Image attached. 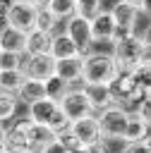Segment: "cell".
Here are the masks:
<instances>
[{"mask_svg":"<svg viewBox=\"0 0 151 153\" xmlns=\"http://www.w3.org/2000/svg\"><path fill=\"white\" fill-rule=\"evenodd\" d=\"M115 72H117V65L110 53H96V50L84 53L81 84H108Z\"/></svg>","mask_w":151,"mask_h":153,"instance_id":"obj_1","label":"cell"},{"mask_svg":"<svg viewBox=\"0 0 151 153\" xmlns=\"http://www.w3.org/2000/svg\"><path fill=\"white\" fill-rule=\"evenodd\" d=\"M93 115H96L101 136H122L129 110H127L125 105H120V103H110L108 108H103V110H98V112H93Z\"/></svg>","mask_w":151,"mask_h":153,"instance_id":"obj_2","label":"cell"},{"mask_svg":"<svg viewBox=\"0 0 151 153\" xmlns=\"http://www.w3.org/2000/svg\"><path fill=\"white\" fill-rule=\"evenodd\" d=\"M58 105H60V110L65 112V117H67L70 122H72V120H79V117H84V115H93V110H91V105H89L81 86H70V88L65 91V96L58 100Z\"/></svg>","mask_w":151,"mask_h":153,"instance_id":"obj_3","label":"cell"},{"mask_svg":"<svg viewBox=\"0 0 151 153\" xmlns=\"http://www.w3.org/2000/svg\"><path fill=\"white\" fill-rule=\"evenodd\" d=\"M139 50H141V43L134 41L132 36H125V38L113 41V60H115L117 67L134 69L139 65Z\"/></svg>","mask_w":151,"mask_h":153,"instance_id":"obj_4","label":"cell"},{"mask_svg":"<svg viewBox=\"0 0 151 153\" xmlns=\"http://www.w3.org/2000/svg\"><path fill=\"white\" fill-rule=\"evenodd\" d=\"M7 26H14L19 31H31L34 29V22H36V7L34 5H22V2H7V10H5V19H2Z\"/></svg>","mask_w":151,"mask_h":153,"instance_id":"obj_5","label":"cell"},{"mask_svg":"<svg viewBox=\"0 0 151 153\" xmlns=\"http://www.w3.org/2000/svg\"><path fill=\"white\" fill-rule=\"evenodd\" d=\"M62 31L79 45L81 55L89 53V48H91V29H89V19L86 17H81V14L74 12L72 17H67L62 22Z\"/></svg>","mask_w":151,"mask_h":153,"instance_id":"obj_6","label":"cell"},{"mask_svg":"<svg viewBox=\"0 0 151 153\" xmlns=\"http://www.w3.org/2000/svg\"><path fill=\"white\" fill-rule=\"evenodd\" d=\"M24 74L38 81H46L55 74V57L50 53H41V55H24V65H22Z\"/></svg>","mask_w":151,"mask_h":153,"instance_id":"obj_7","label":"cell"},{"mask_svg":"<svg viewBox=\"0 0 151 153\" xmlns=\"http://www.w3.org/2000/svg\"><path fill=\"white\" fill-rule=\"evenodd\" d=\"M70 131L79 139L81 146H91L101 139V129H98V122H96V115H84L79 120H72L70 122Z\"/></svg>","mask_w":151,"mask_h":153,"instance_id":"obj_8","label":"cell"},{"mask_svg":"<svg viewBox=\"0 0 151 153\" xmlns=\"http://www.w3.org/2000/svg\"><path fill=\"white\" fill-rule=\"evenodd\" d=\"M81 65H84V55L60 57V60H55V76H60L70 86H77V84H81Z\"/></svg>","mask_w":151,"mask_h":153,"instance_id":"obj_9","label":"cell"},{"mask_svg":"<svg viewBox=\"0 0 151 153\" xmlns=\"http://www.w3.org/2000/svg\"><path fill=\"white\" fill-rule=\"evenodd\" d=\"M127 33L139 43H151V10L137 7V12L127 26Z\"/></svg>","mask_w":151,"mask_h":153,"instance_id":"obj_10","label":"cell"},{"mask_svg":"<svg viewBox=\"0 0 151 153\" xmlns=\"http://www.w3.org/2000/svg\"><path fill=\"white\" fill-rule=\"evenodd\" d=\"M89 29H91V43H93V41H113L115 22H113L110 12L103 7L98 14H93V17L89 19Z\"/></svg>","mask_w":151,"mask_h":153,"instance_id":"obj_11","label":"cell"},{"mask_svg":"<svg viewBox=\"0 0 151 153\" xmlns=\"http://www.w3.org/2000/svg\"><path fill=\"white\" fill-rule=\"evenodd\" d=\"M81 91H84V96H86V100H89L93 112H98V110L108 108L110 103H115L108 84H81Z\"/></svg>","mask_w":151,"mask_h":153,"instance_id":"obj_12","label":"cell"},{"mask_svg":"<svg viewBox=\"0 0 151 153\" xmlns=\"http://www.w3.org/2000/svg\"><path fill=\"white\" fill-rule=\"evenodd\" d=\"M50 55H53L55 60H60V57H74V55H81V50H79V45H77L62 29H58V31L50 36Z\"/></svg>","mask_w":151,"mask_h":153,"instance_id":"obj_13","label":"cell"},{"mask_svg":"<svg viewBox=\"0 0 151 153\" xmlns=\"http://www.w3.org/2000/svg\"><path fill=\"white\" fill-rule=\"evenodd\" d=\"M24 134H26V141H29V148L34 153H38L48 141L55 139V131H50L46 124H36L26 117V127H24Z\"/></svg>","mask_w":151,"mask_h":153,"instance_id":"obj_14","label":"cell"},{"mask_svg":"<svg viewBox=\"0 0 151 153\" xmlns=\"http://www.w3.org/2000/svg\"><path fill=\"white\" fill-rule=\"evenodd\" d=\"M50 36L41 29H31L24 33V55H41V53H50Z\"/></svg>","mask_w":151,"mask_h":153,"instance_id":"obj_15","label":"cell"},{"mask_svg":"<svg viewBox=\"0 0 151 153\" xmlns=\"http://www.w3.org/2000/svg\"><path fill=\"white\" fill-rule=\"evenodd\" d=\"M149 122H144L137 112L129 110L127 115V122H125V131H122V139L125 141H141V139H151V131H149Z\"/></svg>","mask_w":151,"mask_h":153,"instance_id":"obj_16","label":"cell"},{"mask_svg":"<svg viewBox=\"0 0 151 153\" xmlns=\"http://www.w3.org/2000/svg\"><path fill=\"white\" fill-rule=\"evenodd\" d=\"M55 108H58L55 100H50V98H38V100H34V103L26 105V117H29L31 122H36V124H48V120H50V115L55 112Z\"/></svg>","mask_w":151,"mask_h":153,"instance_id":"obj_17","label":"cell"},{"mask_svg":"<svg viewBox=\"0 0 151 153\" xmlns=\"http://www.w3.org/2000/svg\"><path fill=\"white\" fill-rule=\"evenodd\" d=\"M0 50L10 53H24V31L7 26L5 22L0 24Z\"/></svg>","mask_w":151,"mask_h":153,"instance_id":"obj_18","label":"cell"},{"mask_svg":"<svg viewBox=\"0 0 151 153\" xmlns=\"http://www.w3.org/2000/svg\"><path fill=\"white\" fill-rule=\"evenodd\" d=\"M38 98H46V84L38 81V79L26 76V79L22 81L19 91H17V100L24 103V105H29V103H34V100H38Z\"/></svg>","mask_w":151,"mask_h":153,"instance_id":"obj_19","label":"cell"},{"mask_svg":"<svg viewBox=\"0 0 151 153\" xmlns=\"http://www.w3.org/2000/svg\"><path fill=\"white\" fill-rule=\"evenodd\" d=\"M108 12H110V17L115 22V29H127L129 22H132V17H134V12H137V7L129 5L127 0H115Z\"/></svg>","mask_w":151,"mask_h":153,"instance_id":"obj_20","label":"cell"},{"mask_svg":"<svg viewBox=\"0 0 151 153\" xmlns=\"http://www.w3.org/2000/svg\"><path fill=\"white\" fill-rule=\"evenodd\" d=\"M24 79H26L24 69H0V93L17 96V91H19Z\"/></svg>","mask_w":151,"mask_h":153,"instance_id":"obj_21","label":"cell"},{"mask_svg":"<svg viewBox=\"0 0 151 153\" xmlns=\"http://www.w3.org/2000/svg\"><path fill=\"white\" fill-rule=\"evenodd\" d=\"M34 29H41L46 33H55L58 29H62V22H58L48 7H36V22H34Z\"/></svg>","mask_w":151,"mask_h":153,"instance_id":"obj_22","label":"cell"},{"mask_svg":"<svg viewBox=\"0 0 151 153\" xmlns=\"http://www.w3.org/2000/svg\"><path fill=\"white\" fill-rule=\"evenodd\" d=\"M46 7L50 10V14L58 22H65L67 17H72L77 12V0H50Z\"/></svg>","mask_w":151,"mask_h":153,"instance_id":"obj_23","label":"cell"},{"mask_svg":"<svg viewBox=\"0 0 151 153\" xmlns=\"http://www.w3.org/2000/svg\"><path fill=\"white\" fill-rule=\"evenodd\" d=\"M17 110H19L17 96H12V93H0V122L7 124V122L17 115Z\"/></svg>","mask_w":151,"mask_h":153,"instance_id":"obj_24","label":"cell"},{"mask_svg":"<svg viewBox=\"0 0 151 153\" xmlns=\"http://www.w3.org/2000/svg\"><path fill=\"white\" fill-rule=\"evenodd\" d=\"M43 84H46V98H50V100H55V103H58V100L65 96V91L70 88V84L62 81V79L55 76V74H53L50 79H46Z\"/></svg>","mask_w":151,"mask_h":153,"instance_id":"obj_25","label":"cell"},{"mask_svg":"<svg viewBox=\"0 0 151 153\" xmlns=\"http://www.w3.org/2000/svg\"><path fill=\"white\" fill-rule=\"evenodd\" d=\"M103 5H105V0H77V14L91 19L93 14H98L103 10Z\"/></svg>","mask_w":151,"mask_h":153,"instance_id":"obj_26","label":"cell"},{"mask_svg":"<svg viewBox=\"0 0 151 153\" xmlns=\"http://www.w3.org/2000/svg\"><path fill=\"white\" fill-rule=\"evenodd\" d=\"M22 65H24V53L2 50V55H0V69H22Z\"/></svg>","mask_w":151,"mask_h":153,"instance_id":"obj_27","label":"cell"},{"mask_svg":"<svg viewBox=\"0 0 151 153\" xmlns=\"http://www.w3.org/2000/svg\"><path fill=\"white\" fill-rule=\"evenodd\" d=\"M101 146L105 153H125L127 141L122 136H101Z\"/></svg>","mask_w":151,"mask_h":153,"instance_id":"obj_28","label":"cell"},{"mask_svg":"<svg viewBox=\"0 0 151 153\" xmlns=\"http://www.w3.org/2000/svg\"><path fill=\"white\" fill-rule=\"evenodd\" d=\"M46 127H48V129H50V131H55V134H58V131H62V129H67V127H70V120H67V117H65V112H62V110H60V105H58V108H55V112H53V115H50V120H48V124H46Z\"/></svg>","mask_w":151,"mask_h":153,"instance_id":"obj_29","label":"cell"},{"mask_svg":"<svg viewBox=\"0 0 151 153\" xmlns=\"http://www.w3.org/2000/svg\"><path fill=\"white\" fill-rule=\"evenodd\" d=\"M55 139H58V143H62L67 151H74V148H79V146H81V143H79V139L70 131V127H67V129H62V131H58V134H55Z\"/></svg>","mask_w":151,"mask_h":153,"instance_id":"obj_30","label":"cell"},{"mask_svg":"<svg viewBox=\"0 0 151 153\" xmlns=\"http://www.w3.org/2000/svg\"><path fill=\"white\" fill-rule=\"evenodd\" d=\"M125 153H151V139H141V141H127Z\"/></svg>","mask_w":151,"mask_h":153,"instance_id":"obj_31","label":"cell"},{"mask_svg":"<svg viewBox=\"0 0 151 153\" xmlns=\"http://www.w3.org/2000/svg\"><path fill=\"white\" fill-rule=\"evenodd\" d=\"M38 153H70V151H67L62 143H58V139H53V141H48Z\"/></svg>","mask_w":151,"mask_h":153,"instance_id":"obj_32","label":"cell"},{"mask_svg":"<svg viewBox=\"0 0 151 153\" xmlns=\"http://www.w3.org/2000/svg\"><path fill=\"white\" fill-rule=\"evenodd\" d=\"M86 151H89V153H105V151H103V146H101V139H98L96 143H91V146H86Z\"/></svg>","mask_w":151,"mask_h":153,"instance_id":"obj_33","label":"cell"},{"mask_svg":"<svg viewBox=\"0 0 151 153\" xmlns=\"http://www.w3.org/2000/svg\"><path fill=\"white\" fill-rule=\"evenodd\" d=\"M129 5H134V7H146V10H151L149 7V0H127Z\"/></svg>","mask_w":151,"mask_h":153,"instance_id":"obj_34","label":"cell"},{"mask_svg":"<svg viewBox=\"0 0 151 153\" xmlns=\"http://www.w3.org/2000/svg\"><path fill=\"white\" fill-rule=\"evenodd\" d=\"M7 2H10V0H0V24H2V19H5V10H7Z\"/></svg>","mask_w":151,"mask_h":153,"instance_id":"obj_35","label":"cell"},{"mask_svg":"<svg viewBox=\"0 0 151 153\" xmlns=\"http://www.w3.org/2000/svg\"><path fill=\"white\" fill-rule=\"evenodd\" d=\"M5 131H7V124H2V122H0V148L5 146Z\"/></svg>","mask_w":151,"mask_h":153,"instance_id":"obj_36","label":"cell"},{"mask_svg":"<svg viewBox=\"0 0 151 153\" xmlns=\"http://www.w3.org/2000/svg\"><path fill=\"white\" fill-rule=\"evenodd\" d=\"M50 0H34V7H46Z\"/></svg>","mask_w":151,"mask_h":153,"instance_id":"obj_37","label":"cell"},{"mask_svg":"<svg viewBox=\"0 0 151 153\" xmlns=\"http://www.w3.org/2000/svg\"><path fill=\"white\" fill-rule=\"evenodd\" d=\"M70 153H89V151H86V146H79V148H74V151H70Z\"/></svg>","mask_w":151,"mask_h":153,"instance_id":"obj_38","label":"cell"},{"mask_svg":"<svg viewBox=\"0 0 151 153\" xmlns=\"http://www.w3.org/2000/svg\"><path fill=\"white\" fill-rule=\"evenodd\" d=\"M10 2H22V5H34V0H10Z\"/></svg>","mask_w":151,"mask_h":153,"instance_id":"obj_39","label":"cell"},{"mask_svg":"<svg viewBox=\"0 0 151 153\" xmlns=\"http://www.w3.org/2000/svg\"><path fill=\"white\" fill-rule=\"evenodd\" d=\"M17 153H34V151H31V148H26V151H17Z\"/></svg>","mask_w":151,"mask_h":153,"instance_id":"obj_40","label":"cell"},{"mask_svg":"<svg viewBox=\"0 0 151 153\" xmlns=\"http://www.w3.org/2000/svg\"><path fill=\"white\" fill-rule=\"evenodd\" d=\"M0 153H7V151H5V148H0Z\"/></svg>","mask_w":151,"mask_h":153,"instance_id":"obj_41","label":"cell"},{"mask_svg":"<svg viewBox=\"0 0 151 153\" xmlns=\"http://www.w3.org/2000/svg\"><path fill=\"white\" fill-rule=\"evenodd\" d=\"M0 55H2V50H0Z\"/></svg>","mask_w":151,"mask_h":153,"instance_id":"obj_42","label":"cell"}]
</instances>
